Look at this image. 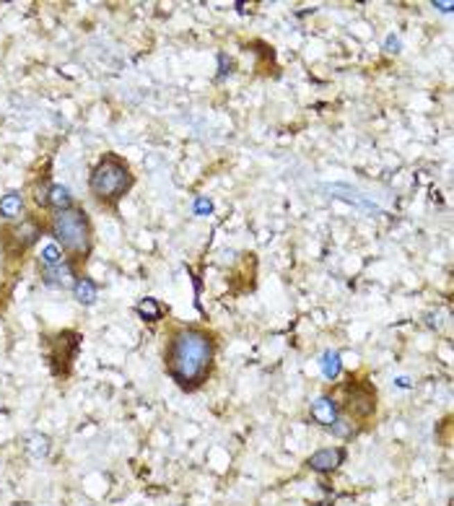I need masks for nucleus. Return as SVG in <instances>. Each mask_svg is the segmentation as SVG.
Here are the masks:
<instances>
[{
  "mask_svg": "<svg viewBox=\"0 0 454 506\" xmlns=\"http://www.w3.org/2000/svg\"><path fill=\"white\" fill-rule=\"evenodd\" d=\"M78 346H81V335L78 332H60L55 340H52V364H55V374H68L70 371V364H73V358L78 353Z\"/></svg>",
  "mask_w": 454,
  "mask_h": 506,
  "instance_id": "obj_6",
  "label": "nucleus"
},
{
  "mask_svg": "<svg viewBox=\"0 0 454 506\" xmlns=\"http://www.w3.org/2000/svg\"><path fill=\"white\" fill-rule=\"evenodd\" d=\"M130 187H133L130 167L117 153H104L99 164L91 169L89 189L101 205H117L128 195Z\"/></svg>",
  "mask_w": 454,
  "mask_h": 506,
  "instance_id": "obj_3",
  "label": "nucleus"
},
{
  "mask_svg": "<svg viewBox=\"0 0 454 506\" xmlns=\"http://www.w3.org/2000/svg\"><path fill=\"white\" fill-rule=\"evenodd\" d=\"M73 294L78 298V304L91 307V304L96 301V296H99V288H96V283L91 278H83V276H81V278L76 280V286H73Z\"/></svg>",
  "mask_w": 454,
  "mask_h": 506,
  "instance_id": "obj_12",
  "label": "nucleus"
},
{
  "mask_svg": "<svg viewBox=\"0 0 454 506\" xmlns=\"http://www.w3.org/2000/svg\"><path fill=\"white\" fill-rule=\"evenodd\" d=\"M343 459H346V452L340 447H327V449H319L314 455L309 457V467L317 470V473H333L337 465H343Z\"/></svg>",
  "mask_w": 454,
  "mask_h": 506,
  "instance_id": "obj_8",
  "label": "nucleus"
},
{
  "mask_svg": "<svg viewBox=\"0 0 454 506\" xmlns=\"http://www.w3.org/2000/svg\"><path fill=\"white\" fill-rule=\"evenodd\" d=\"M29 452L34 457H44L50 452V439L42 437V434H34V437H31V444H29Z\"/></svg>",
  "mask_w": 454,
  "mask_h": 506,
  "instance_id": "obj_16",
  "label": "nucleus"
},
{
  "mask_svg": "<svg viewBox=\"0 0 454 506\" xmlns=\"http://www.w3.org/2000/svg\"><path fill=\"white\" fill-rule=\"evenodd\" d=\"M135 312H138V317L143 319V322H151V325L164 317V307H161L153 296L140 298L138 304H135Z\"/></svg>",
  "mask_w": 454,
  "mask_h": 506,
  "instance_id": "obj_11",
  "label": "nucleus"
},
{
  "mask_svg": "<svg viewBox=\"0 0 454 506\" xmlns=\"http://www.w3.org/2000/svg\"><path fill=\"white\" fill-rule=\"evenodd\" d=\"M216 343L208 330L200 328H179L171 332L164 351L169 377L177 382L182 389H195L210 374L213 366Z\"/></svg>",
  "mask_w": 454,
  "mask_h": 506,
  "instance_id": "obj_1",
  "label": "nucleus"
},
{
  "mask_svg": "<svg viewBox=\"0 0 454 506\" xmlns=\"http://www.w3.org/2000/svg\"><path fill=\"white\" fill-rule=\"evenodd\" d=\"M40 203L52 208L55 213H60V210L73 208V195H70V189L65 185H47L44 192L40 195Z\"/></svg>",
  "mask_w": 454,
  "mask_h": 506,
  "instance_id": "obj_9",
  "label": "nucleus"
},
{
  "mask_svg": "<svg viewBox=\"0 0 454 506\" xmlns=\"http://www.w3.org/2000/svg\"><path fill=\"white\" fill-rule=\"evenodd\" d=\"M198 210H200V213H210V203H205V200H198Z\"/></svg>",
  "mask_w": 454,
  "mask_h": 506,
  "instance_id": "obj_17",
  "label": "nucleus"
},
{
  "mask_svg": "<svg viewBox=\"0 0 454 506\" xmlns=\"http://www.w3.org/2000/svg\"><path fill=\"white\" fill-rule=\"evenodd\" d=\"M376 410V392L366 382H355L346 387V413L353 418H369Z\"/></svg>",
  "mask_w": 454,
  "mask_h": 506,
  "instance_id": "obj_5",
  "label": "nucleus"
},
{
  "mask_svg": "<svg viewBox=\"0 0 454 506\" xmlns=\"http://www.w3.org/2000/svg\"><path fill=\"white\" fill-rule=\"evenodd\" d=\"M50 231L55 244L62 249V255L73 268L86 262L91 252V221L83 208H68L55 213L50 221Z\"/></svg>",
  "mask_w": 454,
  "mask_h": 506,
  "instance_id": "obj_2",
  "label": "nucleus"
},
{
  "mask_svg": "<svg viewBox=\"0 0 454 506\" xmlns=\"http://www.w3.org/2000/svg\"><path fill=\"white\" fill-rule=\"evenodd\" d=\"M65 260V255H62V249L52 242V244H44L40 252V268H52V265H60Z\"/></svg>",
  "mask_w": 454,
  "mask_h": 506,
  "instance_id": "obj_14",
  "label": "nucleus"
},
{
  "mask_svg": "<svg viewBox=\"0 0 454 506\" xmlns=\"http://www.w3.org/2000/svg\"><path fill=\"white\" fill-rule=\"evenodd\" d=\"M21 208H24V198L19 192H8L0 198V216L6 221H16L21 216Z\"/></svg>",
  "mask_w": 454,
  "mask_h": 506,
  "instance_id": "obj_13",
  "label": "nucleus"
},
{
  "mask_svg": "<svg viewBox=\"0 0 454 506\" xmlns=\"http://www.w3.org/2000/svg\"><path fill=\"white\" fill-rule=\"evenodd\" d=\"M42 237V224L37 219H21V224H8L0 231V244L10 258H21Z\"/></svg>",
  "mask_w": 454,
  "mask_h": 506,
  "instance_id": "obj_4",
  "label": "nucleus"
},
{
  "mask_svg": "<svg viewBox=\"0 0 454 506\" xmlns=\"http://www.w3.org/2000/svg\"><path fill=\"white\" fill-rule=\"evenodd\" d=\"M312 418L322 426H333L337 418V403L333 397H319L314 405H312Z\"/></svg>",
  "mask_w": 454,
  "mask_h": 506,
  "instance_id": "obj_10",
  "label": "nucleus"
},
{
  "mask_svg": "<svg viewBox=\"0 0 454 506\" xmlns=\"http://www.w3.org/2000/svg\"><path fill=\"white\" fill-rule=\"evenodd\" d=\"M322 374L327 379H337V374H340V353L337 351H327L322 356Z\"/></svg>",
  "mask_w": 454,
  "mask_h": 506,
  "instance_id": "obj_15",
  "label": "nucleus"
},
{
  "mask_svg": "<svg viewBox=\"0 0 454 506\" xmlns=\"http://www.w3.org/2000/svg\"><path fill=\"white\" fill-rule=\"evenodd\" d=\"M40 273H42V280L52 288H73L76 280H78L76 268L70 265L68 260H62L60 265H52V268H40Z\"/></svg>",
  "mask_w": 454,
  "mask_h": 506,
  "instance_id": "obj_7",
  "label": "nucleus"
}]
</instances>
